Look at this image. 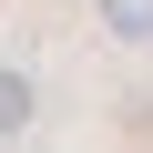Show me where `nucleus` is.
<instances>
[{"label":"nucleus","mask_w":153,"mask_h":153,"mask_svg":"<svg viewBox=\"0 0 153 153\" xmlns=\"http://www.w3.org/2000/svg\"><path fill=\"white\" fill-rule=\"evenodd\" d=\"M112 41H153V0H92Z\"/></svg>","instance_id":"f257e3e1"},{"label":"nucleus","mask_w":153,"mask_h":153,"mask_svg":"<svg viewBox=\"0 0 153 153\" xmlns=\"http://www.w3.org/2000/svg\"><path fill=\"white\" fill-rule=\"evenodd\" d=\"M31 112H41L31 102V71H0V133H31Z\"/></svg>","instance_id":"f03ea898"}]
</instances>
